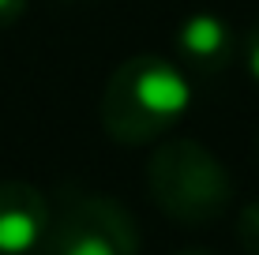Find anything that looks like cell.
Segmentation results:
<instances>
[{
	"label": "cell",
	"mask_w": 259,
	"mask_h": 255,
	"mask_svg": "<svg viewBox=\"0 0 259 255\" xmlns=\"http://www.w3.org/2000/svg\"><path fill=\"white\" fill-rule=\"evenodd\" d=\"M177 255H214V251H207V248H184V251H177Z\"/></svg>",
	"instance_id": "obj_9"
},
{
	"label": "cell",
	"mask_w": 259,
	"mask_h": 255,
	"mask_svg": "<svg viewBox=\"0 0 259 255\" xmlns=\"http://www.w3.org/2000/svg\"><path fill=\"white\" fill-rule=\"evenodd\" d=\"M46 233L49 199L26 180H0V255H30Z\"/></svg>",
	"instance_id": "obj_4"
},
{
	"label": "cell",
	"mask_w": 259,
	"mask_h": 255,
	"mask_svg": "<svg viewBox=\"0 0 259 255\" xmlns=\"http://www.w3.org/2000/svg\"><path fill=\"white\" fill-rule=\"evenodd\" d=\"M192 101L188 79L158 53L128 57L109 75L102 94V128L113 143L143 146L162 139Z\"/></svg>",
	"instance_id": "obj_1"
},
{
	"label": "cell",
	"mask_w": 259,
	"mask_h": 255,
	"mask_svg": "<svg viewBox=\"0 0 259 255\" xmlns=\"http://www.w3.org/2000/svg\"><path fill=\"white\" fill-rule=\"evenodd\" d=\"M173 41H177V57L184 60V68L203 75V79L222 75L237 57V38L229 30V23H222L210 12L188 15V19L177 26Z\"/></svg>",
	"instance_id": "obj_5"
},
{
	"label": "cell",
	"mask_w": 259,
	"mask_h": 255,
	"mask_svg": "<svg viewBox=\"0 0 259 255\" xmlns=\"http://www.w3.org/2000/svg\"><path fill=\"white\" fill-rule=\"evenodd\" d=\"M26 15V0H0V26H12Z\"/></svg>",
	"instance_id": "obj_8"
},
{
	"label": "cell",
	"mask_w": 259,
	"mask_h": 255,
	"mask_svg": "<svg viewBox=\"0 0 259 255\" xmlns=\"http://www.w3.org/2000/svg\"><path fill=\"white\" fill-rule=\"evenodd\" d=\"M244 57H248V72L259 79V19L252 23V30H248V41H244Z\"/></svg>",
	"instance_id": "obj_7"
},
{
	"label": "cell",
	"mask_w": 259,
	"mask_h": 255,
	"mask_svg": "<svg viewBox=\"0 0 259 255\" xmlns=\"http://www.w3.org/2000/svg\"><path fill=\"white\" fill-rule=\"evenodd\" d=\"M147 191L165 218L210 225L233 207V177L195 139H165L147 162Z\"/></svg>",
	"instance_id": "obj_2"
},
{
	"label": "cell",
	"mask_w": 259,
	"mask_h": 255,
	"mask_svg": "<svg viewBox=\"0 0 259 255\" xmlns=\"http://www.w3.org/2000/svg\"><path fill=\"white\" fill-rule=\"evenodd\" d=\"M237 240L248 255H259V199L248 207H240L237 214Z\"/></svg>",
	"instance_id": "obj_6"
},
{
	"label": "cell",
	"mask_w": 259,
	"mask_h": 255,
	"mask_svg": "<svg viewBox=\"0 0 259 255\" xmlns=\"http://www.w3.org/2000/svg\"><path fill=\"white\" fill-rule=\"evenodd\" d=\"M49 255H139L136 218L117 199L64 188L49 207Z\"/></svg>",
	"instance_id": "obj_3"
}]
</instances>
